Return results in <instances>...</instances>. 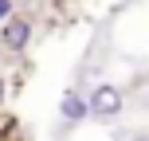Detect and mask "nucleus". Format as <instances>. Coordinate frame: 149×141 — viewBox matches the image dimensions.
<instances>
[{
    "instance_id": "nucleus-1",
    "label": "nucleus",
    "mask_w": 149,
    "mask_h": 141,
    "mask_svg": "<svg viewBox=\"0 0 149 141\" xmlns=\"http://www.w3.org/2000/svg\"><path fill=\"white\" fill-rule=\"evenodd\" d=\"M122 106H126L122 86H114V82H98V86L90 90V98H86V118H94V122H114V118L122 114Z\"/></svg>"
},
{
    "instance_id": "nucleus-2",
    "label": "nucleus",
    "mask_w": 149,
    "mask_h": 141,
    "mask_svg": "<svg viewBox=\"0 0 149 141\" xmlns=\"http://www.w3.org/2000/svg\"><path fill=\"white\" fill-rule=\"evenodd\" d=\"M31 35H36V24H31V16H16V12H12V16L4 20V28H0V43H4L12 55H24V51H28Z\"/></svg>"
},
{
    "instance_id": "nucleus-3",
    "label": "nucleus",
    "mask_w": 149,
    "mask_h": 141,
    "mask_svg": "<svg viewBox=\"0 0 149 141\" xmlns=\"http://www.w3.org/2000/svg\"><path fill=\"white\" fill-rule=\"evenodd\" d=\"M59 118L67 122V126H79V122H86V98L79 94V90H63V102H59Z\"/></svg>"
},
{
    "instance_id": "nucleus-4",
    "label": "nucleus",
    "mask_w": 149,
    "mask_h": 141,
    "mask_svg": "<svg viewBox=\"0 0 149 141\" xmlns=\"http://www.w3.org/2000/svg\"><path fill=\"white\" fill-rule=\"evenodd\" d=\"M12 12H16V0H0V24H4Z\"/></svg>"
},
{
    "instance_id": "nucleus-5",
    "label": "nucleus",
    "mask_w": 149,
    "mask_h": 141,
    "mask_svg": "<svg viewBox=\"0 0 149 141\" xmlns=\"http://www.w3.org/2000/svg\"><path fill=\"white\" fill-rule=\"evenodd\" d=\"M4 98H8V82L0 78V106H4Z\"/></svg>"
},
{
    "instance_id": "nucleus-6",
    "label": "nucleus",
    "mask_w": 149,
    "mask_h": 141,
    "mask_svg": "<svg viewBox=\"0 0 149 141\" xmlns=\"http://www.w3.org/2000/svg\"><path fill=\"white\" fill-rule=\"evenodd\" d=\"M130 141H149V133H137V137H130Z\"/></svg>"
}]
</instances>
